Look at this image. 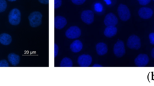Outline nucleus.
Returning a JSON list of instances; mask_svg holds the SVG:
<instances>
[{
	"instance_id": "9b49d317",
	"label": "nucleus",
	"mask_w": 154,
	"mask_h": 86,
	"mask_svg": "<svg viewBox=\"0 0 154 86\" xmlns=\"http://www.w3.org/2000/svg\"><path fill=\"white\" fill-rule=\"evenodd\" d=\"M152 10L148 7H141L138 10V15L142 19H149L152 16Z\"/></svg>"
},
{
	"instance_id": "aec40b11",
	"label": "nucleus",
	"mask_w": 154,
	"mask_h": 86,
	"mask_svg": "<svg viewBox=\"0 0 154 86\" xmlns=\"http://www.w3.org/2000/svg\"><path fill=\"white\" fill-rule=\"evenodd\" d=\"M94 9L97 12H101L102 11V9H103L102 4H100V3L95 4V5H94Z\"/></svg>"
},
{
	"instance_id": "bb28decb",
	"label": "nucleus",
	"mask_w": 154,
	"mask_h": 86,
	"mask_svg": "<svg viewBox=\"0 0 154 86\" xmlns=\"http://www.w3.org/2000/svg\"><path fill=\"white\" fill-rule=\"evenodd\" d=\"M39 2L43 4H48L49 3V0H38Z\"/></svg>"
},
{
	"instance_id": "39448f33",
	"label": "nucleus",
	"mask_w": 154,
	"mask_h": 86,
	"mask_svg": "<svg viewBox=\"0 0 154 86\" xmlns=\"http://www.w3.org/2000/svg\"><path fill=\"white\" fill-rule=\"evenodd\" d=\"M81 31L80 28L76 26H72L69 28L65 33L66 36L70 39H75L80 37Z\"/></svg>"
},
{
	"instance_id": "f8f14e48",
	"label": "nucleus",
	"mask_w": 154,
	"mask_h": 86,
	"mask_svg": "<svg viewBox=\"0 0 154 86\" xmlns=\"http://www.w3.org/2000/svg\"><path fill=\"white\" fill-rule=\"evenodd\" d=\"M67 24L66 19L61 16H57L54 19L55 28L57 29H61L63 28Z\"/></svg>"
},
{
	"instance_id": "c85d7f7f",
	"label": "nucleus",
	"mask_w": 154,
	"mask_h": 86,
	"mask_svg": "<svg viewBox=\"0 0 154 86\" xmlns=\"http://www.w3.org/2000/svg\"><path fill=\"white\" fill-rule=\"evenodd\" d=\"M93 67H102V66L101 64H94L93 65Z\"/></svg>"
},
{
	"instance_id": "6ab92c4d",
	"label": "nucleus",
	"mask_w": 154,
	"mask_h": 86,
	"mask_svg": "<svg viewBox=\"0 0 154 86\" xmlns=\"http://www.w3.org/2000/svg\"><path fill=\"white\" fill-rule=\"evenodd\" d=\"M7 7V4L5 0H0V13L4 11Z\"/></svg>"
},
{
	"instance_id": "6e6552de",
	"label": "nucleus",
	"mask_w": 154,
	"mask_h": 86,
	"mask_svg": "<svg viewBox=\"0 0 154 86\" xmlns=\"http://www.w3.org/2000/svg\"><path fill=\"white\" fill-rule=\"evenodd\" d=\"M149 61V57L147 55L144 54H139L135 59V64L138 67H144L146 66Z\"/></svg>"
},
{
	"instance_id": "f257e3e1",
	"label": "nucleus",
	"mask_w": 154,
	"mask_h": 86,
	"mask_svg": "<svg viewBox=\"0 0 154 86\" xmlns=\"http://www.w3.org/2000/svg\"><path fill=\"white\" fill-rule=\"evenodd\" d=\"M28 20L31 27H37L42 23V14L39 11H33L28 16Z\"/></svg>"
},
{
	"instance_id": "a878e982",
	"label": "nucleus",
	"mask_w": 154,
	"mask_h": 86,
	"mask_svg": "<svg viewBox=\"0 0 154 86\" xmlns=\"http://www.w3.org/2000/svg\"><path fill=\"white\" fill-rule=\"evenodd\" d=\"M58 51H59V48L58 46L55 43L54 44V57H56L58 55Z\"/></svg>"
},
{
	"instance_id": "1a4fd4ad",
	"label": "nucleus",
	"mask_w": 154,
	"mask_h": 86,
	"mask_svg": "<svg viewBox=\"0 0 154 86\" xmlns=\"http://www.w3.org/2000/svg\"><path fill=\"white\" fill-rule=\"evenodd\" d=\"M92 62V57L90 55L83 54L78 58V63L81 67H88Z\"/></svg>"
},
{
	"instance_id": "393cba45",
	"label": "nucleus",
	"mask_w": 154,
	"mask_h": 86,
	"mask_svg": "<svg viewBox=\"0 0 154 86\" xmlns=\"http://www.w3.org/2000/svg\"><path fill=\"white\" fill-rule=\"evenodd\" d=\"M138 2L140 3V5H146L147 4H148L151 0H138Z\"/></svg>"
},
{
	"instance_id": "9d476101",
	"label": "nucleus",
	"mask_w": 154,
	"mask_h": 86,
	"mask_svg": "<svg viewBox=\"0 0 154 86\" xmlns=\"http://www.w3.org/2000/svg\"><path fill=\"white\" fill-rule=\"evenodd\" d=\"M104 24L106 26H116L118 23L117 17L112 13H109L106 15L104 19Z\"/></svg>"
},
{
	"instance_id": "2eb2a0df",
	"label": "nucleus",
	"mask_w": 154,
	"mask_h": 86,
	"mask_svg": "<svg viewBox=\"0 0 154 86\" xmlns=\"http://www.w3.org/2000/svg\"><path fill=\"white\" fill-rule=\"evenodd\" d=\"M7 58L9 63L14 66H17L20 61V57L14 53L9 54L7 56Z\"/></svg>"
},
{
	"instance_id": "423d86ee",
	"label": "nucleus",
	"mask_w": 154,
	"mask_h": 86,
	"mask_svg": "<svg viewBox=\"0 0 154 86\" xmlns=\"http://www.w3.org/2000/svg\"><path fill=\"white\" fill-rule=\"evenodd\" d=\"M113 52L114 55L117 57H122L125 54V45L123 41L118 40L116 44L114 45L113 48Z\"/></svg>"
},
{
	"instance_id": "0eeeda50",
	"label": "nucleus",
	"mask_w": 154,
	"mask_h": 86,
	"mask_svg": "<svg viewBox=\"0 0 154 86\" xmlns=\"http://www.w3.org/2000/svg\"><path fill=\"white\" fill-rule=\"evenodd\" d=\"M81 18L86 24H91L94 21V13L90 10H84L81 13Z\"/></svg>"
},
{
	"instance_id": "20e7f679",
	"label": "nucleus",
	"mask_w": 154,
	"mask_h": 86,
	"mask_svg": "<svg viewBox=\"0 0 154 86\" xmlns=\"http://www.w3.org/2000/svg\"><path fill=\"white\" fill-rule=\"evenodd\" d=\"M126 45L130 49H138L141 47L140 38L136 35H132L128 38Z\"/></svg>"
},
{
	"instance_id": "dca6fc26",
	"label": "nucleus",
	"mask_w": 154,
	"mask_h": 86,
	"mask_svg": "<svg viewBox=\"0 0 154 86\" xmlns=\"http://www.w3.org/2000/svg\"><path fill=\"white\" fill-rule=\"evenodd\" d=\"M117 29L116 27V26H110L106 27V28L104 30L103 34L107 37H112L117 34Z\"/></svg>"
},
{
	"instance_id": "f3484780",
	"label": "nucleus",
	"mask_w": 154,
	"mask_h": 86,
	"mask_svg": "<svg viewBox=\"0 0 154 86\" xmlns=\"http://www.w3.org/2000/svg\"><path fill=\"white\" fill-rule=\"evenodd\" d=\"M12 38L7 33H2L0 34V43L3 45H8L11 43Z\"/></svg>"
},
{
	"instance_id": "7c9ffc66",
	"label": "nucleus",
	"mask_w": 154,
	"mask_h": 86,
	"mask_svg": "<svg viewBox=\"0 0 154 86\" xmlns=\"http://www.w3.org/2000/svg\"><path fill=\"white\" fill-rule=\"evenodd\" d=\"M8 1H11V2H13V1H16V0H8Z\"/></svg>"
},
{
	"instance_id": "412c9836",
	"label": "nucleus",
	"mask_w": 154,
	"mask_h": 86,
	"mask_svg": "<svg viewBox=\"0 0 154 86\" xmlns=\"http://www.w3.org/2000/svg\"><path fill=\"white\" fill-rule=\"evenodd\" d=\"M62 4L61 0H54V8H58Z\"/></svg>"
},
{
	"instance_id": "cd10ccee",
	"label": "nucleus",
	"mask_w": 154,
	"mask_h": 86,
	"mask_svg": "<svg viewBox=\"0 0 154 86\" xmlns=\"http://www.w3.org/2000/svg\"><path fill=\"white\" fill-rule=\"evenodd\" d=\"M151 55H152V57L153 58H154V48H152V49L151 51Z\"/></svg>"
},
{
	"instance_id": "4be33fe9",
	"label": "nucleus",
	"mask_w": 154,
	"mask_h": 86,
	"mask_svg": "<svg viewBox=\"0 0 154 86\" xmlns=\"http://www.w3.org/2000/svg\"><path fill=\"white\" fill-rule=\"evenodd\" d=\"M8 63L7 60H2L0 61V67H8Z\"/></svg>"
},
{
	"instance_id": "5701e85b",
	"label": "nucleus",
	"mask_w": 154,
	"mask_h": 86,
	"mask_svg": "<svg viewBox=\"0 0 154 86\" xmlns=\"http://www.w3.org/2000/svg\"><path fill=\"white\" fill-rule=\"evenodd\" d=\"M72 2L76 5H81L84 4L85 0H71Z\"/></svg>"
},
{
	"instance_id": "c756f323",
	"label": "nucleus",
	"mask_w": 154,
	"mask_h": 86,
	"mask_svg": "<svg viewBox=\"0 0 154 86\" xmlns=\"http://www.w3.org/2000/svg\"><path fill=\"white\" fill-rule=\"evenodd\" d=\"M104 1L106 2V3L108 5H109V4H111V2L110 0H104Z\"/></svg>"
},
{
	"instance_id": "7ed1b4c3",
	"label": "nucleus",
	"mask_w": 154,
	"mask_h": 86,
	"mask_svg": "<svg viewBox=\"0 0 154 86\" xmlns=\"http://www.w3.org/2000/svg\"><path fill=\"white\" fill-rule=\"evenodd\" d=\"M117 13L120 19L123 21H127L131 17V13L128 7L123 4H120L119 5Z\"/></svg>"
},
{
	"instance_id": "f03ea898",
	"label": "nucleus",
	"mask_w": 154,
	"mask_h": 86,
	"mask_svg": "<svg viewBox=\"0 0 154 86\" xmlns=\"http://www.w3.org/2000/svg\"><path fill=\"white\" fill-rule=\"evenodd\" d=\"M21 19V13L19 9L13 8L8 14V22L12 25L19 24Z\"/></svg>"
},
{
	"instance_id": "4468645a",
	"label": "nucleus",
	"mask_w": 154,
	"mask_h": 86,
	"mask_svg": "<svg viewBox=\"0 0 154 86\" xmlns=\"http://www.w3.org/2000/svg\"><path fill=\"white\" fill-rule=\"evenodd\" d=\"M96 52L99 55H103L106 54L108 52V47L107 45L103 43V42H100L96 44Z\"/></svg>"
},
{
	"instance_id": "ddd939ff",
	"label": "nucleus",
	"mask_w": 154,
	"mask_h": 86,
	"mask_svg": "<svg viewBox=\"0 0 154 86\" xmlns=\"http://www.w3.org/2000/svg\"><path fill=\"white\" fill-rule=\"evenodd\" d=\"M82 43L79 40H75L70 45V49L71 51H72L74 53H77L81 51L82 49Z\"/></svg>"
},
{
	"instance_id": "b1692460",
	"label": "nucleus",
	"mask_w": 154,
	"mask_h": 86,
	"mask_svg": "<svg viewBox=\"0 0 154 86\" xmlns=\"http://www.w3.org/2000/svg\"><path fill=\"white\" fill-rule=\"evenodd\" d=\"M150 43L152 45H154V32H151L149 35Z\"/></svg>"
},
{
	"instance_id": "a211bd4d",
	"label": "nucleus",
	"mask_w": 154,
	"mask_h": 86,
	"mask_svg": "<svg viewBox=\"0 0 154 86\" xmlns=\"http://www.w3.org/2000/svg\"><path fill=\"white\" fill-rule=\"evenodd\" d=\"M60 66L61 67H72L73 63L70 58L68 57H64L61 60Z\"/></svg>"
}]
</instances>
